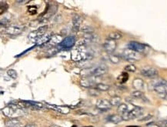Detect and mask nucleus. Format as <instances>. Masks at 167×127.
Masks as SVG:
<instances>
[{
	"label": "nucleus",
	"mask_w": 167,
	"mask_h": 127,
	"mask_svg": "<svg viewBox=\"0 0 167 127\" xmlns=\"http://www.w3.org/2000/svg\"><path fill=\"white\" fill-rule=\"evenodd\" d=\"M108 66L105 64H100L97 66L91 68H86L85 70H82L81 75L83 77H90V76H95L100 77L107 73Z\"/></svg>",
	"instance_id": "nucleus-1"
},
{
	"label": "nucleus",
	"mask_w": 167,
	"mask_h": 127,
	"mask_svg": "<svg viewBox=\"0 0 167 127\" xmlns=\"http://www.w3.org/2000/svg\"><path fill=\"white\" fill-rule=\"evenodd\" d=\"M121 57L125 61L129 62H135L142 59L141 53H139V52L133 51L130 49H128V48L125 49L122 52Z\"/></svg>",
	"instance_id": "nucleus-2"
},
{
	"label": "nucleus",
	"mask_w": 167,
	"mask_h": 127,
	"mask_svg": "<svg viewBox=\"0 0 167 127\" xmlns=\"http://www.w3.org/2000/svg\"><path fill=\"white\" fill-rule=\"evenodd\" d=\"M143 113V108L135 105L133 109H132V110H130L129 112H127V113H124V114L121 115V116L123 120H125V121H129V120L136 119V118L141 116Z\"/></svg>",
	"instance_id": "nucleus-3"
},
{
	"label": "nucleus",
	"mask_w": 167,
	"mask_h": 127,
	"mask_svg": "<svg viewBox=\"0 0 167 127\" xmlns=\"http://www.w3.org/2000/svg\"><path fill=\"white\" fill-rule=\"evenodd\" d=\"M48 29V26H42L41 27H39V29H37L35 31H32V32H30L28 35L29 39L32 42H37L40 38H42V36L46 34Z\"/></svg>",
	"instance_id": "nucleus-4"
},
{
	"label": "nucleus",
	"mask_w": 167,
	"mask_h": 127,
	"mask_svg": "<svg viewBox=\"0 0 167 127\" xmlns=\"http://www.w3.org/2000/svg\"><path fill=\"white\" fill-rule=\"evenodd\" d=\"M24 111L22 109H15V108L10 106V105H7L5 108L2 109V113H3V115L9 118H14L22 116L24 114Z\"/></svg>",
	"instance_id": "nucleus-5"
},
{
	"label": "nucleus",
	"mask_w": 167,
	"mask_h": 127,
	"mask_svg": "<svg viewBox=\"0 0 167 127\" xmlns=\"http://www.w3.org/2000/svg\"><path fill=\"white\" fill-rule=\"evenodd\" d=\"M75 44H76V38H75V36H67V37L64 38L62 42H60L59 45L57 46V48L59 50H68L73 47L75 46Z\"/></svg>",
	"instance_id": "nucleus-6"
},
{
	"label": "nucleus",
	"mask_w": 167,
	"mask_h": 127,
	"mask_svg": "<svg viewBox=\"0 0 167 127\" xmlns=\"http://www.w3.org/2000/svg\"><path fill=\"white\" fill-rule=\"evenodd\" d=\"M140 74L146 78L153 79V78L157 77L158 75H159V72L155 68L146 66V67H143L140 70Z\"/></svg>",
	"instance_id": "nucleus-7"
},
{
	"label": "nucleus",
	"mask_w": 167,
	"mask_h": 127,
	"mask_svg": "<svg viewBox=\"0 0 167 127\" xmlns=\"http://www.w3.org/2000/svg\"><path fill=\"white\" fill-rule=\"evenodd\" d=\"M98 77L95 76H90V77H83L80 81V84L82 86L86 88L92 87L95 86L99 83V80H97Z\"/></svg>",
	"instance_id": "nucleus-8"
},
{
	"label": "nucleus",
	"mask_w": 167,
	"mask_h": 127,
	"mask_svg": "<svg viewBox=\"0 0 167 127\" xmlns=\"http://www.w3.org/2000/svg\"><path fill=\"white\" fill-rule=\"evenodd\" d=\"M23 32V27L19 25H12L5 29V32L9 36H18Z\"/></svg>",
	"instance_id": "nucleus-9"
},
{
	"label": "nucleus",
	"mask_w": 167,
	"mask_h": 127,
	"mask_svg": "<svg viewBox=\"0 0 167 127\" xmlns=\"http://www.w3.org/2000/svg\"><path fill=\"white\" fill-rule=\"evenodd\" d=\"M62 39H62V36H60V35H54L52 37V39H51L45 46H42V47L46 48L48 50H50V49H52V48L57 47L60 44V42H62Z\"/></svg>",
	"instance_id": "nucleus-10"
},
{
	"label": "nucleus",
	"mask_w": 167,
	"mask_h": 127,
	"mask_svg": "<svg viewBox=\"0 0 167 127\" xmlns=\"http://www.w3.org/2000/svg\"><path fill=\"white\" fill-rule=\"evenodd\" d=\"M146 46L138 42H129L128 43V49L135 51L139 53H143L146 51Z\"/></svg>",
	"instance_id": "nucleus-11"
},
{
	"label": "nucleus",
	"mask_w": 167,
	"mask_h": 127,
	"mask_svg": "<svg viewBox=\"0 0 167 127\" xmlns=\"http://www.w3.org/2000/svg\"><path fill=\"white\" fill-rule=\"evenodd\" d=\"M116 46H117V44L115 42V41L111 39H106L104 42V43L102 44V47L105 50V51L108 52V53H113L116 49Z\"/></svg>",
	"instance_id": "nucleus-12"
},
{
	"label": "nucleus",
	"mask_w": 167,
	"mask_h": 127,
	"mask_svg": "<svg viewBox=\"0 0 167 127\" xmlns=\"http://www.w3.org/2000/svg\"><path fill=\"white\" fill-rule=\"evenodd\" d=\"M96 107L98 108L100 110H102V111H106L108 109H111L112 105L110 101L107 100L105 99H98V101L96 102Z\"/></svg>",
	"instance_id": "nucleus-13"
},
{
	"label": "nucleus",
	"mask_w": 167,
	"mask_h": 127,
	"mask_svg": "<svg viewBox=\"0 0 167 127\" xmlns=\"http://www.w3.org/2000/svg\"><path fill=\"white\" fill-rule=\"evenodd\" d=\"M56 10H57V6H50L49 9L46 11V13L43 14L42 17H40V22H46L49 18H51L55 13H56Z\"/></svg>",
	"instance_id": "nucleus-14"
},
{
	"label": "nucleus",
	"mask_w": 167,
	"mask_h": 127,
	"mask_svg": "<svg viewBox=\"0 0 167 127\" xmlns=\"http://www.w3.org/2000/svg\"><path fill=\"white\" fill-rule=\"evenodd\" d=\"M83 41L86 44H92V43H97L100 41V37L98 35L94 33L86 34V36H84Z\"/></svg>",
	"instance_id": "nucleus-15"
},
{
	"label": "nucleus",
	"mask_w": 167,
	"mask_h": 127,
	"mask_svg": "<svg viewBox=\"0 0 167 127\" xmlns=\"http://www.w3.org/2000/svg\"><path fill=\"white\" fill-rule=\"evenodd\" d=\"M82 24V17L80 15L76 14L72 18V30L74 32H78Z\"/></svg>",
	"instance_id": "nucleus-16"
},
{
	"label": "nucleus",
	"mask_w": 167,
	"mask_h": 127,
	"mask_svg": "<svg viewBox=\"0 0 167 127\" xmlns=\"http://www.w3.org/2000/svg\"><path fill=\"white\" fill-rule=\"evenodd\" d=\"M47 107L50 108V109H54L55 111H57L59 113H61L62 114H68L70 113V108H68L67 106H62V105H49L48 104Z\"/></svg>",
	"instance_id": "nucleus-17"
},
{
	"label": "nucleus",
	"mask_w": 167,
	"mask_h": 127,
	"mask_svg": "<svg viewBox=\"0 0 167 127\" xmlns=\"http://www.w3.org/2000/svg\"><path fill=\"white\" fill-rule=\"evenodd\" d=\"M53 36L52 33H48V34H45L42 38H40L36 42V45L37 46H45L46 43H47L49 41L52 37Z\"/></svg>",
	"instance_id": "nucleus-18"
},
{
	"label": "nucleus",
	"mask_w": 167,
	"mask_h": 127,
	"mask_svg": "<svg viewBox=\"0 0 167 127\" xmlns=\"http://www.w3.org/2000/svg\"><path fill=\"white\" fill-rule=\"evenodd\" d=\"M133 87L135 89V90H139L141 91L142 90H143L144 88V82L141 79H139V78H136L135 80L133 81Z\"/></svg>",
	"instance_id": "nucleus-19"
},
{
	"label": "nucleus",
	"mask_w": 167,
	"mask_h": 127,
	"mask_svg": "<svg viewBox=\"0 0 167 127\" xmlns=\"http://www.w3.org/2000/svg\"><path fill=\"white\" fill-rule=\"evenodd\" d=\"M6 127H22L21 123L16 119H11L10 120L6 122Z\"/></svg>",
	"instance_id": "nucleus-20"
},
{
	"label": "nucleus",
	"mask_w": 167,
	"mask_h": 127,
	"mask_svg": "<svg viewBox=\"0 0 167 127\" xmlns=\"http://www.w3.org/2000/svg\"><path fill=\"white\" fill-rule=\"evenodd\" d=\"M133 109H129V105H128V104L122 103L121 105L118 106V113H119L120 115H123L124 113L129 112Z\"/></svg>",
	"instance_id": "nucleus-21"
},
{
	"label": "nucleus",
	"mask_w": 167,
	"mask_h": 127,
	"mask_svg": "<svg viewBox=\"0 0 167 127\" xmlns=\"http://www.w3.org/2000/svg\"><path fill=\"white\" fill-rule=\"evenodd\" d=\"M123 37V34L120 33L119 32H110L107 36L108 39H111L114 40V41H116V40L120 39L121 38Z\"/></svg>",
	"instance_id": "nucleus-22"
},
{
	"label": "nucleus",
	"mask_w": 167,
	"mask_h": 127,
	"mask_svg": "<svg viewBox=\"0 0 167 127\" xmlns=\"http://www.w3.org/2000/svg\"><path fill=\"white\" fill-rule=\"evenodd\" d=\"M108 120L114 124H118V123H121L123 119L122 118L121 115H112L108 118Z\"/></svg>",
	"instance_id": "nucleus-23"
},
{
	"label": "nucleus",
	"mask_w": 167,
	"mask_h": 127,
	"mask_svg": "<svg viewBox=\"0 0 167 127\" xmlns=\"http://www.w3.org/2000/svg\"><path fill=\"white\" fill-rule=\"evenodd\" d=\"M131 95L133 99H144V94L142 91H139V90H134L131 93Z\"/></svg>",
	"instance_id": "nucleus-24"
},
{
	"label": "nucleus",
	"mask_w": 167,
	"mask_h": 127,
	"mask_svg": "<svg viewBox=\"0 0 167 127\" xmlns=\"http://www.w3.org/2000/svg\"><path fill=\"white\" fill-rule=\"evenodd\" d=\"M110 101L111 103L112 106H119V105H120L122 104L121 98L119 97V96H117V95L113 96V97L110 99Z\"/></svg>",
	"instance_id": "nucleus-25"
},
{
	"label": "nucleus",
	"mask_w": 167,
	"mask_h": 127,
	"mask_svg": "<svg viewBox=\"0 0 167 127\" xmlns=\"http://www.w3.org/2000/svg\"><path fill=\"white\" fill-rule=\"evenodd\" d=\"M108 60L111 62L112 63L118 64L120 62V58L119 56H116V55H113V54H110L108 55Z\"/></svg>",
	"instance_id": "nucleus-26"
},
{
	"label": "nucleus",
	"mask_w": 167,
	"mask_h": 127,
	"mask_svg": "<svg viewBox=\"0 0 167 127\" xmlns=\"http://www.w3.org/2000/svg\"><path fill=\"white\" fill-rule=\"evenodd\" d=\"M95 88H96L99 91H108V90H110V85L104 83H98L97 85H95Z\"/></svg>",
	"instance_id": "nucleus-27"
},
{
	"label": "nucleus",
	"mask_w": 167,
	"mask_h": 127,
	"mask_svg": "<svg viewBox=\"0 0 167 127\" xmlns=\"http://www.w3.org/2000/svg\"><path fill=\"white\" fill-rule=\"evenodd\" d=\"M30 105H32L33 109H41L44 107V104L39 103V102H35V101H27Z\"/></svg>",
	"instance_id": "nucleus-28"
},
{
	"label": "nucleus",
	"mask_w": 167,
	"mask_h": 127,
	"mask_svg": "<svg viewBox=\"0 0 167 127\" xmlns=\"http://www.w3.org/2000/svg\"><path fill=\"white\" fill-rule=\"evenodd\" d=\"M128 79H129V75L126 72H123L121 75H119V77L118 78L119 81L121 83H124L125 82L127 81Z\"/></svg>",
	"instance_id": "nucleus-29"
},
{
	"label": "nucleus",
	"mask_w": 167,
	"mask_h": 127,
	"mask_svg": "<svg viewBox=\"0 0 167 127\" xmlns=\"http://www.w3.org/2000/svg\"><path fill=\"white\" fill-rule=\"evenodd\" d=\"M7 75H8L10 78L13 79V80L16 79L17 76H18V75H17V72H16L15 70H12V69L9 70L8 71H7Z\"/></svg>",
	"instance_id": "nucleus-30"
},
{
	"label": "nucleus",
	"mask_w": 167,
	"mask_h": 127,
	"mask_svg": "<svg viewBox=\"0 0 167 127\" xmlns=\"http://www.w3.org/2000/svg\"><path fill=\"white\" fill-rule=\"evenodd\" d=\"M89 93H90V95H92V96H98L100 95V92L96 88H91L90 91H89Z\"/></svg>",
	"instance_id": "nucleus-31"
},
{
	"label": "nucleus",
	"mask_w": 167,
	"mask_h": 127,
	"mask_svg": "<svg viewBox=\"0 0 167 127\" xmlns=\"http://www.w3.org/2000/svg\"><path fill=\"white\" fill-rule=\"evenodd\" d=\"M125 70L127 72H134L136 70V67L134 65H133V64H129V65L125 66Z\"/></svg>",
	"instance_id": "nucleus-32"
},
{
	"label": "nucleus",
	"mask_w": 167,
	"mask_h": 127,
	"mask_svg": "<svg viewBox=\"0 0 167 127\" xmlns=\"http://www.w3.org/2000/svg\"><path fill=\"white\" fill-rule=\"evenodd\" d=\"M82 31L86 34H90V33H92V32H93V29L92 28V27H90V26H86L82 28Z\"/></svg>",
	"instance_id": "nucleus-33"
},
{
	"label": "nucleus",
	"mask_w": 167,
	"mask_h": 127,
	"mask_svg": "<svg viewBox=\"0 0 167 127\" xmlns=\"http://www.w3.org/2000/svg\"><path fill=\"white\" fill-rule=\"evenodd\" d=\"M59 51H60L57 47H55V48H52V49H50V50H48L47 53L48 55H49V56H52V55H55V54L57 53Z\"/></svg>",
	"instance_id": "nucleus-34"
},
{
	"label": "nucleus",
	"mask_w": 167,
	"mask_h": 127,
	"mask_svg": "<svg viewBox=\"0 0 167 127\" xmlns=\"http://www.w3.org/2000/svg\"><path fill=\"white\" fill-rule=\"evenodd\" d=\"M152 118V116L151 115H149V116H147V117H144L143 119H139L140 121H145V120H148V119H151Z\"/></svg>",
	"instance_id": "nucleus-35"
},
{
	"label": "nucleus",
	"mask_w": 167,
	"mask_h": 127,
	"mask_svg": "<svg viewBox=\"0 0 167 127\" xmlns=\"http://www.w3.org/2000/svg\"><path fill=\"white\" fill-rule=\"evenodd\" d=\"M159 96H160L162 99H165V100H167V93L163 94V95H159Z\"/></svg>",
	"instance_id": "nucleus-36"
},
{
	"label": "nucleus",
	"mask_w": 167,
	"mask_h": 127,
	"mask_svg": "<svg viewBox=\"0 0 167 127\" xmlns=\"http://www.w3.org/2000/svg\"><path fill=\"white\" fill-rule=\"evenodd\" d=\"M147 127H160L159 126L156 125V124H150V125L148 126Z\"/></svg>",
	"instance_id": "nucleus-37"
},
{
	"label": "nucleus",
	"mask_w": 167,
	"mask_h": 127,
	"mask_svg": "<svg viewBox=\"0 0 167 127\" xmlns=\"http://www.w3.org/2000/svg\"><path fill=\"white\" fill-rule=\"evenodd\" d=\"M49 127H60L59 126H58V125H56V124H52V125H51Z\"/></svg>",
	"instance_id": "nucleus-38"
},
{
	"label": "nucleus",
	"mask_w": 167,
	"mask_h": 127,
	"mask_svg": "<svg viewBox=\"0 0 167 127\" xmlns=\"http://www.w3.org/2000/svg\"><path fill=\"white\" fill-rule=\"evenodd\" d=\"M126 127H139V126H126Z\"/></svg>",
	"instance_id": "nucleus-39"
},
{
	"label": "nucleus",
	"mask_w": 167,
	"mask_h": 127,
	"mask_svg": "<svg viewBox=\"0 0 167 127\" xmlns=\"http://www.w3.org/2000/svg\"><path fill=\"white\" fill-rule=\"evenodd\" d=\"M165 126H166V127H167V121H166V123H165Z\"/></svg>",
	"instance_id": "nucleus-40"
}]
</instances>
